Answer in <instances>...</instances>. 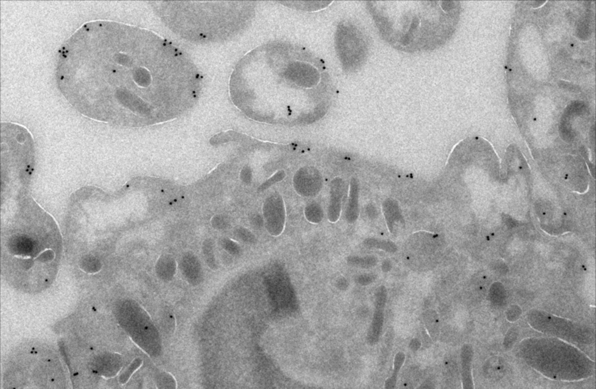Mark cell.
<instances>
[{"mask_svg": "<svg viewBox=\"0 0 596 389\" xmlns=\"http://www.w3.org/2000/svg\"><path fill=\"white\" fill-rule=\"evenodd\" d=\"M382 209L389 232L395 236L400 234L404 228L405 221L399 204L394 199H387L383 202Z\"/></svg>", "mask_w": 596, "mask_h": 389, "instance_id": "11", "label": "cell"}, {"mask_svg": "<svg viewBox=\"0 0 596 389\" xmlns=\"http://www.w3.org/2000/svg\"><path fill=\"white\" fill-rule=\"evenodd\" d=\"M141 364H142V360H139V359L133 361V363L128 367L127 370H125L124 373L120 376V382L123 384L126 383L129 380L131 375L134 373V370H137Z\"/></svg>", "mask_w": 596, "mask_h": 389, "instance_id": "20", "label": "cell"}, {"mask_svg": "<svg viewBox=\"0 0 596 389\" xmlns=\"http://www.w3.org/2000/svg\"><path fill=\"white\" fill-rule=\"evenodd\" d=\"M267 289L270 292L272 300L276 302L277 305H281L284 308H289L295 305V291L289 277L284 273H277L270 276L267 280Z\"/></svg>", "mask_w": 596, "mask_h": 389, "instance_id": "9", "label": "cell"}, {"mask_svg": "<svg viewBox=\"0 0 596 389\" xmlns=\"http://www.w3.org/2000/svg\"><path fill=\"white\" fill-rule=\"evenodd\" d=\"M155 6L161 19L189 40L213 41L234 35L251 20V3L161 2Z\"/></svg>", "mask_w": 596, "mask_h": 389, "instance_id": "4", "label": "cell"}, {"mask_svg": "<svg viewBox=\"0 0 596 389\" xmlns=\"http://www.w3.org/2000/svg\"><path fill=\"white\" fill-rule=\"evenodd\" d=\"M94 365L98 373L106 377H112L120 370L121 360L115 354H106L96 359Z\"/></svg>", "mask_w": 596, "mask_h": 389, "instance_id": "14", "label": "cell"}, {"mask_svg": "<svg viewBox=\"0 0 596 389\" xmlns=\"http://www.w3.org/2000/svg\"><path fill=\"white\" fill-rule=\"evenodd\" d=\"M320 67L294 45H261L236 66L230 82L231 99L256 121L281 125L312 121L324 98Z\"/></svg>", "mask_w": 596, "mask_h": 389, "instance_id": "2", "label": "cell"}, {"mask_svg": "<svg viewBox=\"0 0 596 389\" xmlns=\"http://www.w3.org/2000/svg\"><path fill=\"white\" fill-rule=\"evenodd\" d=\"M359 184L356 179H352L350 182V194L348 205L346 211L347 222L353 224L357 221L359 215Z\"/></svg>", "mask_w": 596, "mask_h": 389, "instance_id": "15", "label": "cell"}, {"mask_svg": "<svg viewBox=\"0 0 596 389\" xmlns=\"http://www.w3.org/2000/svg\"><path fill=\"white\" fill-rule=\"evenodd\" d=\"M519 352L529 365L555 380H582L594 372V360L577 347L558 338H527L519 344Z\"/></svg>", "mask_w": 596, "mask_h": 389, "instance_id": "5", "label": "cell"}, {"mask_svg": "<svg viewBox=\"0 0 596 389\" xmlns=\"http://www.w3.org/2000/svg\"><path fill=\"white\" fill-rule=\"evenodd\" d=\"M181 271L190 283L198 284L201 276V268L198 258L192 254L183 257L181 263Z\"/></svg>", "mask_w": 596, "mask_h": 389, "instance_id": "16", "label": "cell"}, {"mask_svg": "<svg viewBox=\"0 0 596 389\" xmlns=\"http://www.w3.org/2000/svg\"><path fill=\"white\" fill-rule=\"evenodd\" d=\"M342 196H343V181L340 178L334 179L331 184L329 206L328 210L330 222L337 223L340 217Z\"/></svg>", "mask_w": 596, "mask_h": 389, "instance_id": "12", "label": "cell"}, {"mask_svg": "<svg viewBox=\"0 0 596 389\" xmlns=\"http://www.w3.org/2000/svg\"><path fill=\"white\" fill-rule=\"evenodd\" d=\"M528 320L535 330L571 344L591 345L595 342L593 330L564 318L533 311L529 314Z\"/></svg>", "mask_w": 596, "mask_h": 389, "instance_id": "6", "label": "cell"}, {"mask_svg": "<svg viewBox=\"0 0 596 389\" xmlns=\"http://www.w3.org/2000/svg\"><path fill=\"white\" fill-rule=\"evenodd\" d=\"M56 84L80 114L142 128L192 107L201 76L179 48L155 33L112 21L83 25L59 50Z\"/></svg>", "mask_w": 596, "mask_h": 389, "instance_id": "1", "label": "cell"}, {"mask_svg": "<svg viewBox=\"0 0 596 389\" xmlns=\"http://www.w3.org/2000/svg\"><path fill=\"white\" fill-rule=\"evenodd\" d=\"M61 241L51 217L32 207L17 214L3 236V263L21 289H43L57 270Z\"/></svg>", "mask_w": 596, "mask_h": 389, "instance_id": "3", "label": "cell"}, {"mask_svg": "<svg viewBox=\"0 0 596 389\" xmlns=\"http://www.w3.org/2000/svg\"><path fill=\"white\" fill-rule=\"evenodd\" d=\"M267 230L273 236H278L285 224V207L279 194H272L266 199L263 208Z\"/></svg>", "mask_w": 596, "mask_h": 389, "instance_id": "8", "label": "cell"}, {"mask_svg": "<svg viewBox=\"0 0 596 389\" xmlns=\"http://www.w3.org/2000/svg\"><path fill=\"white\" fill-rule=\"evenodd\" d=\"M284 177H285V172H284V171H279V172H277L275 175H273L271 178L269 179L267 181H266L265 183H264V184L261 186V189H267V187L271 186L273 183H277V182L281 181V180H282L284 178Z\"/></svg>", "mask_w": 596, "mask_h": 389, "instance_id": "22", "label": "cell"}, {"mask_svg": "<svg viewBox=\"0 0 596 389\" xmlns=\"http://www.w3.org/2000/svg\"><path fill=\"white\" fill-rule=\"evenodd\" d=\"M403 360H404V355H403V354H401V353H400V354H398L397 356H396L395 363H394V364H395L394 365V374H393L392 378L389 379L388 381L391 380V383H389L388 385H386V388L388 389H393V388H394V385H395V379L397 378L396 376H397V372H398V370H400V367L402 366V364H403Z\"/></svg>", "mask_w": 596, "mask_h": 389, "instance_id": "19", "label": "cell"}, {"mask_svg": "<svg viewBox=\"0 0 596 389\" xmlns=\"http://www.w3.org/2000/svg\"><path fill=\"white\" fill-rule=\"evenodd\" d=\"M491 292H492V295L491 296H492V300L494 302L500 304V302H502L503 297H505V295H503L505 294V293H503L505 291H503V288H502L500 284H495L492 287Z\"/></svg>", "mask_w": 596, "mask_h": 389, "instance_id": "21", "label": "cell"}, {"mask_svg": "<svg viewBox=\"0 0 596 389\" xmlns=\"http://www.w3.org/2000/svg\"><path fill=\"white\" fill-rule=\"evenodd\" d=\"M239 236H243L242 240H243L244 241H251V233H249L248 230H241V231L239 232Z\"/></svg>", "mask_w": 596, "mask_h": 389, "instance_id": "24", "label": "cell"}, {"mask_svg": "<svg viewBox=\"0 0 596 389\" xmlns=\"http://www.w3.org/2000/svg\"><path fill=\"white\" fill-rule=\"evenodd\" d=\"M472 358L473 349L472 345L466 343L461 350V375L463 389H475L472 377Z\"/></svg>", "mask_w": 596, "mask_h": 389, "instance_id": "13", "label": "cell"}, {"mask_svg": "<svg viewBox=\"0 0 596 389\" xmlns=\"http://www.w3.org/2000/svg\"><path fill=\"white\" fill-rule=\"evenodd\" d=\"M366 245L369 246V247L378 248L380 249L387 251V252H395L397 250V246L394 243L391 242H387V241H381V240L377 239H369L366 240Z\"/></svg>", "mask_w": 596, "mask_h": 389, "instance_id": "18", "label": "cell"}, {"mask_svg": "<svg viewBox=\"0 0 596 389\" xmlns=\"http://www.w3.org/2000/svg\"><path fill=\"white\" fill-rule=\"evenodd\" d=\"M293 184L296 192L302 196H316L322 189V177L313 167H303L295 172Z\"/></svg>", "mask_w": 596, "mask_h": 389, "instance_id": "10", "label": "cell"}, {"mask_svg": "<svg viewBox=\"0 0 596 389\" xmlns=\"http://www.w3.org/2000/svg\"><path fill=\"white\" fill-rule=\"evenodd\" d=\"M306 217L311 223H319L323 219V211L322 207L316 203H312L306 207Z\"/></svg>", "mask_w": 596, "mask_h": 389, "instance_id": "17", "label": "cell"}, {"mask_svg": "<svg viewBox=\"0 0 596 389\" xmlns=\"http://www.w3.org/2000/svg\"><path fill=\"white\" fill-rule=\"evenodd\" d=\"M237 245L232 241H226L224 247L226 248V250L230 251L232 253H235V252H237Z\"/></svg>", "mask_w": 596, "mask_h": 389, "instance_id": "23", "label": "cell"}, {"mask_svg": "<svg viewBox=\"0 0 596 389\" xmlns=\"http://www.w3.org/2000/svg\"><path fill=\"white\" fill-rule=\"evenodd\" d=\"M120 321L144 351L151 356L159 354V335L152 321L142 309L134 306H124L120 312Z\"/></svg>", "mask_w": 596, "mask_h": 389, "instance_id": "7", "label": "cell"}]
</instances>
